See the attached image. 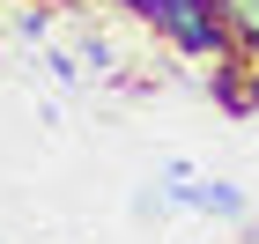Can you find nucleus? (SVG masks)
<instances>
[{
  "label": "nucleus",
  "instance_id": "20e7f679",
  "mask_svg": "<svg viewBox=\"0 0 259 244\" xmlns=\"http://www.w3.org/2000/svg\"><path fill=\"white\" fill-rule=\"evenodd\" d=\"M45 74L60 81V89H74V81H81V67H74V52H45Z\"/></svg>",
  "mask_w": 259,
  "mask_h": 244
},
{
  "label": "nucleus",
  "instance_id": "7ed1b4c3",
  "mask_svg": "<svg viewBox=\"0 0 259 244\" xmlns=\"http://www.w3.org/2000/svg\"><path fill=\"white\" fill-rule=\"evenodd\" d=\"M45 30H52V8H37V0H30V8L15 15V37H22V44H45Z\"/></svg>",
  "mask_w": 259,
  "mask_h": 244
},
{
  "label": "nucleus",
  "instance_id": "f03ea898",
  "mask_svg": "<svg viewBox=\"0 0 259 244\" xmlns=\"http://www.w3.org/2000/svg\"><path fill=\"white\" fill-rule=\"evenodd\" d=\"M74 67L104 81V74H111V37H81V44H74Z\"/></svg>",
  "mask_w": 259,
  "mask_h": 244
},
{
  "label": "nucleus",
  "instance_id": "39448f33",
  "mask_svg": "<svg viewBox=\"0 0 259 244\" xmlns=\"http://www.w3.org/2000/svg\"><path fill=\"white\" fill-rule=\"evenodd\" d=\"M126 8H134V15H148V22H156L163 8H185V0H126Z\"/></svg>",
  "mask_w": 259,
  "mask_h": 244
},
{
  "label": "nucleus",
  "instance_id": "f257e3e1",
  "mask_svg": "<svg viewBox=\"0 0 259 244\" xmlns=\"http://www.w3.org/2000/svg\"><path fill=\"white\" fill-rule=\"evenodd\" d=\"M156 30L178 44V52H222V22H215V8H207V0L163 8V15H156Z\"/></svg>",
  "mask_w": 259,
  "mask_h": 244
}]
</instances>
